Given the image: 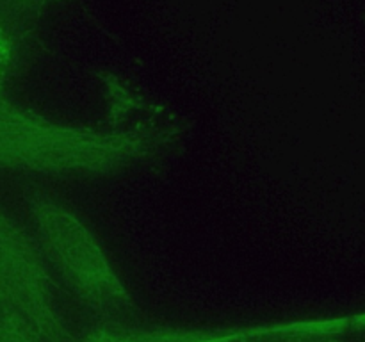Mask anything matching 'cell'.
I'll use <instances>...</instances> for the list:
<instances>
[{"label": "cell", "instance_id": "1", "mask_svg": "<svg viewBox=\"0 0 365 342\" xmlns=\"http://www.w3.org/2000/svg\"><path fill=\"white\" fill-rule=\"evenodd\" d=\"M36 230L53 266L78 296L95 305H120L127 291L91 232L52 202H36Z\"/></svg>", "mask_w": 365, "mask_h": 342}, {"label": "cell", "instance_id": "2", "mask_svg": "<svg viewBox=\"0 0 365 342\" xmlns=\"http://www.w3.org/2000/svg\"><path fill=\"white\" fill-rule=\"evenodd\" d=\"M0 317L38 342L63 338L48 280L14 224L0 212Z\"/></svg>", "mask_w": 365, "mask_h": 342}, {"label": "cell", "instance_id": "3", "mask_svg": "<svg viewBox=\"0 0 365 342\" xmlns=\"http://www.w3.org/2000/svg\"><path fill=\"white\" fill-rule=\"evenodd\" d=\"M18 63V39L9 20L0 13V96H4Z\"/></svg>", "mask_w": 365, "mask_h": 342}, {"label": "cell", "instance_id": "4", "mask_svg": "<svg viewBox=\"0 0 365 342\" xmlns=\"http://www.w3.org/2000/svg\"><path fill=\"white\" fill-rule=\"evenodd\" d=\"M0 342H38L31 335L13 324L11 321L0 317Z\"/></svg>", "mask_w": 365, "mask_h": 342}, {"label": "cell", "instance_id": "5", "mask_svg": "<svg viewBox=\"0 0 365 342\" xmlns=\"http://www.w3.org/2000/svg\"><path fill=\"white\" fill-rule=\"evenodd\" d=\"M14 2H21V4H38L41 0H14Z\"/></svg>", "mask_w": 365, "mask_h": 342}]
</instances>
